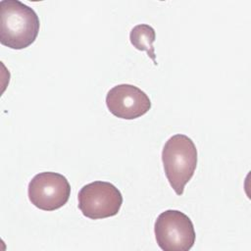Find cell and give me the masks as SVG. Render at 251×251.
Segmentation results:
<instances>
[{
	"label": "cell",
	"instance_id": "1",
	"mask_svg": "<svg viewBox=\"0 0 251 251\" xmlns=\"http://www.w3.org/2000/svg\"><path fill=\"white\" fill-rule=\"evenodd\" d=\"M40 22L35 11L19 0L0 2V42L21 50L31 45L39 32Z\"/></svg>",
	"mask_w": 251,
	"mask_h": 251
},
{
	"label": "cell",
	"instance_id": "2",
	"mask_svg": "<svg viewBox=\"0 0 251 251\" xmlns=\"http://www.w3.org/2000/svg\"><path fill=\"white\" fill-rule=\"evenodd\" d=\"M197 149L187 135L175 134L165 143L162 162L167 179L177 195H182L185 184L197 167Z\"/></svg>",
	"mask_w": 251,
	"mask_h": 251
},
{
	"label": "cell",
	"instance_id": "3",
	"mask_svg": "<svg viewBox=\"0 0 251 251\" xmlns=\"http://www.w3.org/2000/svg\"><path fill=\"white\" fill-rule=\"evenodd\" d=\"M154 232L158 246L164 251H188L195 242L190 218L178 210H166L156 219Z\"/></svg>",
	"mask_w": 251,
	"mask_h": 251
},
{
	"label": "cell",
	"instance_id": "4",
	"mask_svg": "<svg viewBox=\"0 0 251 251\" xmlns=\"http://www.w3.org/2000/svg\"><path fill=\"white\" fill-rule=\"evenodd\" d=\"M77 199L82 215L91 220L116 216L123 204L121 191L113 183L102 180L82 186Z\"/></svg>",
	"mask_w": 251,
	"mask_h": 251
},
{
	"label": "cell",
	"instance_id": "5",
	"mask_svg": "<svg viewBox=\"0 0 251 251\" xmlns=\"http://www.w3.org/2000/svg\"><path fill=\"white\" fill-rule=\"evenodd\" d=\"M31 204L43 211H55L63 207L71 195V185L66 176L54 172L35 175L28 183Z\"/></svg>",
	"mask_w": 251,
	"mask_h": 251
},
{
	"label": "cell",
	"instance_id": "6",
	"mask_svg": "<svg viewBox=\"0 0 251 251\" xmlns=\"http://www.w3.org/2000/svg\"><path fill=\"white\" fill-rule=\"evenodd\" d=\"M106 105L110 113L124 120L137 119L151 109L147 94L137 86L127 83L112 87L106 95Z\"/></svg>",
	"mask_w": 251,
	"mask_h": 251
},
{
	"label": "cell",
	"instance_id": "7",
	"mask_svg": "<svg viewBox=\"0 0 251 251\" xmlns=\"http://www.w3.org/2000/svg\"><path fill=\"white\" fill-rule=\"evenodd\" d=\"M155 38V29L147 24L137 25L133 26L129 32V40L133 47L139 51H145L156 66V55L153 46Z\"/></svg>",
	"mask_w": 251,
	"mask_h": 251
}]
</instances>
